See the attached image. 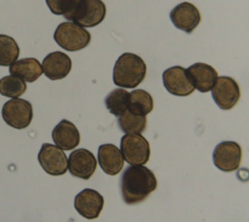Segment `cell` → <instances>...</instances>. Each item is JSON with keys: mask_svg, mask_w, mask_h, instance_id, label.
Listing matches in <instances>:
<instances>
[{"mask_svg": "<svg viewBox=\"0 0 249 222\" xmlns=\"http://www.w3.org/2000/svg\"><path fill=\"white\" fill-rule=\"evenodd\" d=\"M162 82L164 88L173 95L188 96L196 90L187 69L180 66H172L162 73Z\"/></svg>", "mask_w": 249, "mask_h": 222, "instance_id": "obj_10", "label": "cell"}, {"mask_svg": "<svg viewBox=\"0 0 249 222\" xmlns=\"http://www.w3.org/2000/svg\"><path fill=\"white\" fill-rule=\"evenodd\" d=\"M19 48L11 36L0 34V66H8L18 60Z\"/></svg>", "mask_w": 249, "mask_h": 222, "instance_id": "obj_22", "label": "cell"}, {"mask_svg": "<svg viewBox=\"0 0 249 222\" xmlns=\"http://www.w3.org/2000/svg\"><path fill=\"white\" fill-rule=\"evenodd\" d=\"M72 67L71 58L64 53L56 51L49 54L42 62L43 72L51 80L65 78Z\"/></svg>", "mask_w": 249, "mask_h": 222, "instance_id": "obj_15", "label": "cell"}, {"mask_svg": "<svg viewBox=\"0 0 249 222\" xmlns=\"http://www.w3.org/2000/svg\"><path fill=\"white\" fill-rule=\"evenodd\" d=\"M80 0H46L51 12L66 18L77 6Z\"/></svg>", "mask_w": 249, "mask_h": 222, "instance_id": "obj_24", "label": "cell"}, {"mask_svg": "<svg viewBox=\"0 0 249 222\" xmlns=\"http://www.w3.org/2000/svg\"><path fill=\"white\" fill-rule=\"evenodd\" d=\"M53 140L62 150H72L80 143V132L76 126L68 120H61L53 130Z\"/></svg>", "mask_w": 249, "mask_h": 222, "instance_id": "obj_17", "label": "cell"}, {"mask_svg": "<svg viewBox=\"0 0 249 222\" xmlns=\"http://www.w3.org/2000/svg\"><path fill=\"white\" fill-rule=\"evenodd\" d=\"M121 152L129 165H145L150 159L151 149L148 140L140 133L124 134L121 138Z\"/></svg>", "mask_w": 249, "mask_h": 222, "instance_id": "obj_5", "label": "cell"}, {"mask_svg": "<svg viewBox=\"0 0 249 222\" xmlns=\"http://www.w3.org/2000/svg\"><path fill=\"white\" fill-rule=\"evenodd\" d=\"M157 186L154 172L144 165H131L123 172L120 180L122 197L126 204L142 203Z\"/></svg>", "mask_w": 249, "mask_h": 222, "instance_id": "obj_1", "label": "cell"}, {"mask_svg": "<svg viewBox=\"0 0 249 222\" xmlns=\"http://www.w3.org/2000/svg\"><path fill=\"white\" fill-rule=\"evenodd\" d=\"M146 72L147 66L141 56L132 53H124L115 62L113 82L121 88L134 89L144 80Z\"/></svg>", "mask_w": 249, "mask_h": 222, "instance_id": "obj_2", "label": "cell"}, {"mask_svg": "<svg viewBox=\"0 0 249 222\" xmlns=\"http://www.w3.org/2000/svg\"><path fill=\"white\" fill-rule=\"evenodd\" d=\"M25 91V81L17 76L9 75L0 79V93L4 96L17 98L23 94Z\"/></svg>", "mask_w": 249, "mask_h": 222, "instance_id": "obj_23", "label": "cell"}, {"mask_svg": "<svg viewBox=\"0 0 249 222\" xmlns=\"http://www.w3.org/2000/svg\"><path fill=\"white\" fill-rule=\"evenodd\" d=\"M169 17L175 27L188 34L193 33L201 20L198 9L190 2H182L175 6Z\"/></svg>", "mask_w": 249, "mask_h": 222, "instance_id": "obj_11", "label": "cell"}, {"mask_svg": "<svg viewBox=\"0 0 249 222\" xmlns=\"http://www.w3.org/2000/svg\"><path fill=\"white\" fill-rule=\"evenodd\" d=\"M242 150L234 141H223L213 151V163L217 168L225 172L236 170L241 163Z\"/></svg>", "mask_w": 249, "mask_h": 222, "instance_id": "obj_9", "label": "cell"}, {"mask_svg": "<svg viewBox=\"0 0 249 222\" xmlns=\"http://www.w3.org/2000/svg\"><path fill=\"white\" fill-rule=\"evenodd\" d=\"M105 16L106 6L102 0H80L65 18L82 27H94L103 21Z\"/></svg>", "mask_w": 249, "mask_h": 222, "instance_id": "obj_4", "label": "cell"}, {"mask_svg": "<svg viewBox=\"0 0 249 222\" xmlns=\"http://www.w3.org/2000/svg\"><path fill=\"white\" fill-rule=\"evenodd\" d=\"M188 75L195 87L200 92L211 91L218 78L214 67L203 62H196L187 68Z\"/></svg>", "mask_w": 249, "mask_h": 222, "instance_id": "obj_14", "label": "cell"}, {"mask_svg": "<svg viewBox=\"0 0 249 222\" xmlns=\"http://www.w3.org/2000/svg\"><path fill=\"white\" fill-rule=\"evenodd\" d=\"M38 161L42 168L50 175H62L68 169V160L65 153L53 144H42L38 153Z\"/></svg>", "mask_w": 249, "mask_h": 222, "instance_id": "obj_7", "label": "cell"}, {"mask_svg": "<svg viewBox=\"0 0 249 222\" xmlns=\"http://www.w3.org/2000/svg\"><path fill=\"white\" fill-rule=\"evenodd\" d=\"M97 162L94 155L84 148L77 149L69 155L68 169L70 173L85 180L89 179L96 169Z\"/></svg>", "mask_w": 249, "mask_h": 222, "instance_id": "obj_12", "label": "cell"}, {"mask_svg": "<svg viewBox=\"0 0 249 222\" xmlns=\"http://www.w3.org/2000/svg\"><path fill=\"white\" fill-rule=\"evenodd\" d=\"M104 205L103 197L93 189H84L74 201L75 209L87 219H95L99 216Z\"/></svg>", "mask_w": 249, "mask_h": 222, "instance_id": "obj_13", "label": "cell"}, {"mask_svg": "<svg viewBox=\"0 0 249 222\" xmlns=\"http://www.w3.org/2000/svg\"><path fill=\"white\" fill-rule=\"evenodd\" d=\"M97 160L102 170L109 175H117L124 167V157L114 144H102L98 147Z\"/></svg>", "mask_w": 249, "mask_h": 222, "instance_id": "obj_16", "label": "cell"}, {"mask_svg": "<svg viewBox=\"0 0 249 222\" xmlns=\"http://www.w3.org/2000/svg\"><path fill=\"white\" fill-rule=\"evenodd\" d=\"M154 108L152 95L144 90H134L129 92L128 111L140 116L148 115Z\"/></svg>", "mask_w": 249, "mask_h": 222, "instance_id": "obj_19", "label": "cell"}, {"mask_svg": "<svg viewBox=\"0 0 249 222\" xmlns=\"http://www.w3.org/2000/svg\"><path fill=\"white\" fill-rule=\"evenodd\" d=\"M211 91L215 103L223 110L233 108L240 98V89L237 82L229 76L218 77Z\"/></svg>", "mask_w": 249, "mask_h": 222, "instance_id": "obj_8", "label": "cell"}, {"mask_svg": "<svg viewBox=\"0 0 249 222\" xmlns=\"http://www.w3.org/2000/svg\"><path fill=\"white\" fill-rule=\"evenodd\" d=\"M53 39L62 49L69 52H76L86 48L91 39L90 33L84 27L71 22H61L56 27Z\"/></svg>", "mask_w": 249, "mask_h": 222, "instance_id": "obj_3", "label": "cell"}, {"mask_svg": "<svg viewBox=\"0 0 249 222\" xmlns=\"http://www.w3.org/2000/svg\"><path fill=\"white\" fill-rule=\"evenodd\" d=\"M104 102L111 114L120 117L128 109L129 92L122 88L115 89L106 95Z\"/></svg>", "mask_w": 249, "mask_h": 222, "instance_id": "obj_20", "label": "cell"}, {"mask_svg": "<svg viewBox=\"0 0 249 222\" xmlns=\"http://www.w3.org/2000/svg\"><path fill=\"white\" fill-rule=\"evenodd\" d=\"M118 125L125 134L141 133L147 127L146 116L135 115L126 110L122 116L118 117Z\"/></svg>", "mask_w": 249, "mask_h": 222, "instance_id": "obj_21", "label": "cell"}, {"mask_svg": "<svg viewBox=\"0 0 249 222\" xmlns=\"http://www.w3.org/2000/svg\"><path fill=\"white\" fill-rule=\"evenodd\" d=\"M9 70L11 75L17 76L29 83L36 81L43 74V68L40 62L34 57H25L16 60L10 65Z\"/></svg>", "mask_w": 249, "mask_h": 222, "instance_id": "obj_18", "label": "cell"}, {"mask_svg": "<svg viewBox=\"0 0 249 222\" xmlns=\"http://www.w3.org/2000/svg\"><path fill=\"white\" fill-rule=\"evenodd\" d=\"M2 118L7 125L14 129H25L33 118L32 105L25 99L12 98L3 105Z\"/></svg>", "mask_w": 249, "mask_h": 222, "instance_id": "obj_6", "label": "cell"}]
</instances>
